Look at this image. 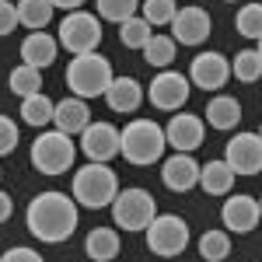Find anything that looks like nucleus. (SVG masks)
<instances>
[{
	"label": "nucleus",
	"mask_w": 262,
	"mask_h": 262,
	"mask_svg": "<svg viewBox=\"0 0 262 262\" xmlns=\"http://www.w3.org/2000/svg\"><path fill=\"white\" fill-rule=\"evenodd\" d=\"M84 252H88L91 262H112L119 255V234H116V227H95L84 238Z\"/></svg>",
	"instance_id": "22"
},
{
	"label": "nucleus",
	"mask_w": 262,
	"mask_h": 262,
	"mask_svg": "<svg viewBox=\"0 0 262 262\" xmlns=\"http://www.w3.org/2000/svg\"><path fill=\"white\" fill-rule=\"evenodd\" d=\"M154 217H158V203L140 185L119 189V196L112 200V224L122 231H147Z\"/></svg>",
	"instance_id": "6"
},
{
	"label": "nucleus",
	"mask_w": 262,
	"mask_h": 262,
	"mask_svg": "<svg viewBox=\"0 0 262 262\" xmlns=\"http://www.w3.org/2000/svg\"><path fill=\"white\" fill-rule=\"evenodd\" d=\"M203 133H206V126H203V119L192 116V112H175V116L168 119V126H164L168 147H171V150H182V154H192L203 143Z\"/></svg>",
	"instance_id": "15"
},
{
	"label": "nucleus",
	"mask_w": 262,
	"mask_h": 262,
	"mask_svg": "<svg viewBox=\"0 0 262 262\" xmlns=\"http://www.w3.org/2000/svg\"><path fill=\"white\" fill-rule=\"evenodd\" d=\"M143 88L137 77H116V81L108 84V91H105V101H108V108L112 112H122V116H129V112H137L143 105Z\"/></svg>",
	"instance_id": "18"
},
{
	"label": "nucleus",
	"mask_w": 262,
	"mask_h": 262,
	"mask_svg": "<svg viewBox=\"0 0 262 262\" xmlns=\"http://www.w3.org/2000/svg\"><path fill=\"white\" fill-rule=\"evenodd\" d=\"M231 77V63L224 53H200V56H192L189 63V81L192 88H200V91H221L224 84Z\"/></svg>",
	"instance_id": "11"
},
{
	"label": "nucleus",
	"mask_w": 262,
	"mask_h": 262,
	"mask_svg": "<svg viewBox=\"0 0 262 262\" xmlns=\"http://www.w3.org/2000/svg\"><path fill=\"white\" fill-rule=\"evenodd\" d=\"M88 122H91V112H88V101L84 98L70 95V98L56 101V116H53V126L56 129L70 133V137H81L84 129H88Z\"/></svg>",
	"instance_id": "19"
},
{
	"label": "nucleus",
	"mask_w": 262,
	"mask_h": 262,
	"mask_svg": "<svg viewBox=\"0 0 262 262\" xmlns=\"http://www.w3.org/2000/svg\"><path fill=\"white\" fill-rule=\"evenodd\" d=\"M143 234H147V248L161 259H175L189 248V224L179 213H158Z\"/></svg>",
	"instance_id": "8"
},
{
	"label": "nucleus",
	"mask_w": 262,
	"mask_h": 262,
	"mask_svg": "<svg viewBox=\"0 0 262 262\" xmlns=\"http://www.w3.org/2000/svg\"><path fill=\"white\" fill-rule=\"evenodd\" d=\"M11 213H14V200H11V192L0 189V224L11 221Z\"/></svg>",
	"instance_id": "36"
},
{
	"label": "nucleus",
	"mask_w": 262,
	"mask_h": 262,
	"mask_svg": "<svg viewBox=\"0 0 262 262\" xmlns=\"http://www.w3.org/2000/svg\"><path fill=\"white\" fill-rule=\"evenodd\" d=\"M150 28H154V25L143 18V14H133V18H126L119 25V42L126 49H143V46L150 42V35H154Z\"/></svg>",
	"instance_id": "26"
},
{
	"label": "nucleus",
	"mask_w": 262,
	"mask_h": 262,
	"mask_svg": "<svg viewBox=\"0 0 262 262\" xmlns=\"http://www.w3.org/2000/svg\"><path fill=\"white\" fill-rule=\"evenodd\" d=\"M262 221V210H259V200L255 196H245V192H234L227 196L221 206V224L224 231H234V234H248L255 231Z\"/></svg>",
	"instance_id": "12"
},
{
	"label": "nucleus",
	"mask_w": 262,
	"mask_h": 262,
	"mask_svg": "<svg viewBox=\"0 0 262 262\" xmlns=\"http://www.w3.org/2000/svg\"><path fill=\"white\" fill-rule=\"evenodd\" d=\"M255 49H259V56H262V39H259V46H255Z\"/></svg>",
	"instance_id": "38"
},
{
	"label": "nucleus",
	"mask_w": 262,
	"mask_h": 262,
	"mask_svg": "<svg viewBox=\"0 0 262 262\" xmlns=\"http://www.w3.org/2000/svg\"><path fill=\"white\" fill-rule=\"evenodd\" d=\"M200 168L203 164L196 161L192 154L175 150V154L164 158V164H161V182L171 189V192H189V189L200 185Z\"/></svg>",
	"instance_id": "16"
},
{
	"label": "nucleus",
	"mask_w": 262,
	"mask_h": 262,
	"mask_svg": "<svg viewBox=\"0 0 262 262\" xmlns=\"http://www.w3.org/2000/svg\"><path fill=\"white\" fill-rule=\"evenodd\" d=\"M18 25H21V18H18V4H11V0H0V39H4V35H11Z\"/></svg>",
	"instance_id": "34"
},
{
	"label": "nucleus",
	"mask_w": 262,
	"mask_h": 262,
	"mask_svg": "<svg viewBox=\"0 0 262 262\" xmlns=\"http://www.w3.org/2000/svg\"><path fill=\"white\" fill-rule=\"evenodd\" d=\"M74 158H77L74 137L63 133V129L39 133L35 143H32V168L42 171V175H63V171H70L74 168Z\"/></svg>",
	"instance_id": "5"
},
{
	"label": "nucleus",
	"mask_w": 262,
	"mask_h": 262,
	"mask_svg": "<svg viewBox=\"0 0 262 262\" xmlns=\"http://www.w3.org/2000/svg\"><path fill=\"white\" fill-rule=\"evenodd\" d=\"M70 196L77 200V206H88V210H101V206H112V200L119 196V179L108 164L101 161H88L74 175V185H70Z\"/></svg>",
	"instance_id": "4"
},
{
	"label": "nucleus",
	"mask_w": 262,
	"mask_h": 262,
	"mask_svg": "<svg viewBox=\"0 0 262 262\" xmlns=\"http://www.w3.org/2000/svg\"><path fill=\"white\" fill-rule=\"evenodd\" d=\"M53 7H60V11H67V14H70V11H81L84 0H53Z\"/></svg>",
	"instance_id": "37"
},
{
	"label": "nucleus",
	"mask_w": 262,
	"mask_h": 262,
	"mask_svg": "<svg viewBox=\"0 0 262 262\" xmlns=\"http://www.w3.org/2000/svg\"><path fill=\"white\" fill-rule=\"evenodd\" d=\"M210 32H213V21H210V14H206L203 7H196V4L179 7L175 18H171V39L179 42V46H203Z\"/></svg>",
	"instance_id": "13"
},
{
	"label": "nucleus",
	"mask_w": 262,
	"mask_h": 262,
	"mask_svg": "<svg viewBox=\"0 0 262 262\" xmlns=\"http://www.w3.org/2000/svg\"><path fill=\"white\" fill-rule=\"evenodd\" d=\"M164 147H168V137H164V126H158L154 119H137L126 122V129H122V147L119 154L126 158L129 164H137V168H147V164H158L164 158Z\"/></svg>",
	"instance_id": "2"
},
{
	"label": "nucleus",
	"mask_w": 262,
	"mask_h": 262,
	"mask_svg": "<svg viewBox=\"0 0 262 262\" xmlns=\"http://www.w3.org/2000/svg\"><path fill=\"white\" fill-rule=\"evenodd\" d=\"M231 74H234L242 84H255V81H259V77H262V56H259V49H242V53H234Z\"/></svg>",
	"instance_id": "28"
},
{
	"label": "nucleus",
	"mask_w": 262,
	"mask_h": 262,
	"mask_svg": "<svg viewBox=\"0 0 262 262\" xmlns=\"http://www.w3.org/2000/svg\"><path fill=\"white\" fill-rule=\"evenodd\" d=\"M77 217H81V206L67 192H39L35 200L28 203V210H25L28 231L46 245L67 242L77 231Z\"/></svg>",
	"instance_id": "1"
},
{
	"label": "nucleus",
	"mask_w": 262,
	"mask_h": 262,
	"mask_svg": "<svg viewBox=\"0 0 262 262\" xmlns=\"http://www.w3.org/2000/svg\"><path fill=\"white\" fill-rule=\"evenodd\" d=\"M101 21H112V25H122L126 18H133L140 11V0H95Z\"/></svg>",
	"instance_id": "31"
},
{
	"label": "nucleus",
	"mask_w": 262,
	"mask_h": 262,
	"mask_svg": "<svg viewBox=\"0 0 262 262\" xmlns=\"http://www.w3.org/2000/svg\"><path fill=\"white\" fill-rule=\"evenodd\" d=\"M116 81V74H112V63L98 56V49L95 53H81V56H74L70 67H67V88H70V95H77V98H105V91H108V84Z\"/></svg>",
	"instance_id": "3"
},
{
	"label": "nucleus",
	"mask_w": 262,
	"mask_h": 262,
	"mask_svg": "<svg viewBox=\"0 0 262 262\" xmlns=\"http://www.w3.org/2000/svg\"><path fill=\"white\" fill-rule=\"evenodd\" d=\"M56 116V101L46 98V95H28V98H21V122H28V126H49Z\"/></svg>",
	"instance_id": "23"
},
{
	"label": "nucleus",
	"mask_w": 262,
	"mask_h": 262,
	"mask_svg": "<svg viewBox=\"0 0 262 262\" xmlns=\"http://www.w3.org/2000/svg\"><path fill=\"white\" fill-rule=\"evenodd\" d=\"M56 39L67 53H74V56H81V53H95L101 46V18H95L91 11H70L67 18L60 21V32H56Z\"/></svg>",
	"instance_id": "7"
},
{
	"label": "nucleus",
	"mask_w": 262,
	"mask_h": 262,
	"mask_svg": "<svg viewBox=\"0 0 262 262\" xmlns=\"http://www.w3.org/2000/svg\"><path fill=\"white\" fill-rule=\"evenodd\" d=\"M0 175H4V168H0Z\"/></svg>",
	"instance_id": "42"
},
{
	"label": "nucleus",
	"mask_w": 262,
	"mask_h": 262,
	"mask_svg": "<svg viewBox=\"0 0 262 262\" xmlns=\"http://www.w3.org/2000/svg\"><path fill=\"white\" fill-rule=\"evenodd\" d=\"M259 137H262V126H259Z\"/></svg>",
	"instance_id": "39"
},
{
	"label": "nucleus",
	"mask_w": 262,
	"mask_h": 262,
	"mask_svg": "<svg viewBox=\"0 0 262 262\" xmlns=\"http://www.w3.org/2000/svg\"><path fill=\"white\" fill-rule=\"evenodd\" d=\"M53 0H18V18L25 28L32 32H42L49 21H53Z\"/></svg>",
	"instance_id": "24"
},
{
	"label": "nucleus",
	"mask_w": 262,
	"mask_h": 262,
	"mask_svg": "<svg viewBox=\"0 0 262 262\" xmlns=\"http://www.w3.org/2000/svg\"><path fill=\"white\" fill-rule=\"evenodd\" d=\"M175 46L179 42L171 39V35H150V42L143 46V60H147V67H158V70H168L171 67V60H175Z\"/></svg>",
	"instance_id": "25"
},
{
	"label": "nucleus",
	"mask_w": 262,
	"mask_h": 262,
	"mask_svg": "<svg viewBox=\"0 0 262 262\" xmlns=\"http://www.w3.org/2000/svg\"><path fill=\"white\" fill-rule=\"evenodd\" d=\"M200 255L206 262H224L231 255V238L227 231H203L200 234Z\"/></svg>",
	"instance_id": "30"
},
{
	"label": "nucleus",
	"mask_w": 262,
	"mask_h": 262,
	"mask_svg": "<svg viewBox=\"0 0 262 262\" xmlns=\"http://www.w3.org/2000/svg\"><path fill=\"white\" fill-rule=\"evenodd\" d=\"M206 122L213 126V129H234L238 122H242V101L234 98V95H213V98L206 101Z\"/></svg>",
	"instance_id": "20"
},
{
	"label": "nucleus",
	"mask_w": 262,
	"mask_h": 262,
	"mask_svg": "<svg viewBox=\"0 0 262 262\" xmlns=\"http://www.w3.org/2000/svg\"><path fill=\"white\" fill-rule=\"evenodd\" d=\"M234 28H238V35L245 39H262V4L259 0H248L242 4V11H238V18H234Z\"/></svg>",
	"instance_id": "29"
},
{
	"label": "nucleus",
	"mask_w": 262,
	"mask_h": 262,
	"mask_svg": "<svg viewBox=\"0 0 262 262\" xmlns=\"http://www.w3.org/2000/svg\"><path fill=\"white\" fill-rule=\"evenodd\" d=\"M18 122L11 119V116H0V158L4 154H11L14 147H18Z\"/></svg>",
	"instance_id": "33"
},
{
	"label": "nucleus",
	"mask_w": 262,
	"mask_h": 262,
	"mask_svg": "<svg viewBox=\"0 0 262 262\" xmlns=\"http://www.w3.org/2000/svg\"><path fill=\"white\" fill-rule=\"evenodd\" d=\"M175 11H179L175 0H140V14L150 21L154 28H158V25H171Z\"/></svg>",
	"instance_id": "32"
},
{
	"label": "nucleus",
	"mask_w": 262,
	"mask_h": 262,
	"mask_svg": "<svg viewBox=\"0 0 262 262\" xmlns=\"http://www.w3.org/2000/svg\"><path fill=\"white\" fill-rule=\"evenodd\" d=\"M56 53H60V39L56 35H49L46 28L42 32H28L25 42H21V63H28V67H53L56 63Z\"/></svg>",
	"instance_id": "17"
},
{
	"label": "nucleus",
	"mask_w": 262,
	"mask_h": 262,
	"mask_svg": "<svg viewBox=\"0 0 262 262\" xmlns=\"http://www.w3.org/2000/svg\"><path fill=\"white\" fill-rule=\"evenodd\" d=\"M0 262H46L39 255V252H32V248H7V252H4V255H0Z\"/></svg>",
	"instance_id": "35"
},
{
	"label": "nucleus",
	"mask_w": 262,
	"mask_h": 262,
	"mask_svg": "<svg viewBox=\"0 0 262 262\" xmlns=\"http://www.w3.org/2000/svg\"><path fill=\"white\" fill-rule=\"evenodd\" d=\"M234 185V168L227 161H206L200 168V189L206 196H227Z\"/></svg>",
	"instance_id": "21"
},
{
	"label": "nucleus",
	"mask_w": 262,
	"mask_h": 262,
	"mask_svg": "<svg viewBox=\"0 0 262 262\" xmlns=\"http://www.w3.org/2000/svg\"><path fill=\"white\" fill-rule=\"evenodd\" d=\"M189 91H192V81L185 74H179V70H158V77L150 81L147 98L161 112H179L182 105L189 101Z\"/></svg>",
	"instance_id": "9"
},
{
	"label": "nucleus",
	"mask_w": 262,
	"mask_h": 262,
	"mask_svg": "<svg viewBox=\"0 0 262 262\" xmlns=\"http://www.w3.org/2000/svg\"><path fill=\"white\" fill-rule=\"evenodd\" d=\"M7 84H11V91H14L18 98L39 95V91H42V70H39V67H28V63H21V67H14V70H11Z\"/></svg>",
	"instance_id": "27"
},
{
	"label": "nucleus",
	"mask_w": 262,
	"mask_h": 262,
	"mask_svg": "<svg viewBox=\"0 0 262 262\" xmlns=\"http://www.w3.org/2000/svg\"><path fill=\"white\" fill-rule=\"evenodd\" d=\"M227 4H234V0H227Z\"/></svg>",
	"instance_id": "41"
},
{
	"label": "nucleus",
	"mask_w": 262,
	"mask_h": 262,
	"mask_svg": "<svg viewBox=\"0 0 262 262\" xmlns=\"http://www.w3.org/2000/svg\"><path fill=\"white\" fill-rule=\"evenodd\" d=\"M259 210H262V200H259Z\"/></svg>",
	"instance_id": "40"
},
{
	"label": "nucleus",
	"mask_w": 262,
	"mask_h": 262,
	"mask_svg": "<svg viewBox=\"0 0 262 262\" xmlns=\"http://www.w3.org/2000/svg\"><path fill=\"white\" fill-rule=\"evenodd\" d=\"M122 147V133L112 122H88V129L81 133V150L88 161H101L108 164Z\"/></svg>",
	"instance_id": "10"
},
{
	"label": "nucleus",
	"mask_w": 262,
	"mask_h": 262,
	"mask_svg": "<svg viewBox=\"0 0 262 262\" xmlns=\"http://www.w3.org/2000/svg\"><path fill=\"white\" fill-rule=\"evenodd\" d=\"M224 161L234 168V175H259L262 171V137L259 133H234V140H227Z\"/></svg>",
	"instance_id": "14"
}]
</instances>
